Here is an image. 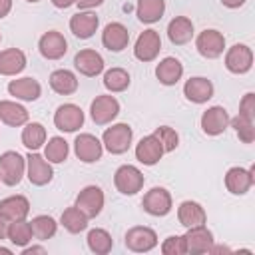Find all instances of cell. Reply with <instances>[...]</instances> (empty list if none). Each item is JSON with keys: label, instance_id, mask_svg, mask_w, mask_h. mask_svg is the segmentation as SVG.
Wrapping results in <instances>:
<instances>
[{"label": "cell", "instance_id": "21", "mask_svg": "<svg viewBox=\"0 0 255 255\" xmlns=\"http://www.w3.org/2000/svg\"><path fill=\"white\" fill-rule=\"evenodd\" d=\"M163 153H165V151H163L161 143L157 141V137H155L153 133L141 137L139 143L135 145V157H137V161L143 163V165H155V163L161 159Z\"/></svg>", "mask_w": 255, "mask_h": 255}, {"label": "cell", "instance_id": "15", "mask_svg": "<svg viewBox=\"0 0 255 255\" xmlns=\"http://www.w3.org/2000/svg\"><path fill=\"white\" fill-rule=\"evenodd\" d=\"M38 50L46 60H60L68 52V42L58 30H50V32L40 36Z\"/></svg>", "mask_w": 255, "mask_h": 255}, {"label": "cell", "instance_id": "23", "mask_svg": "<svg viewBox=\"0 0 255 255\" xmlns=\"http://www.w3.org/2000/svg\"><path fill=\"white\" fill-rule=\"evenodd\" d=\"M98 26H100V20H98V16H96L94 12H90V10L78 12V14H74V16L70 18V30L74 32V36H78V38H82V40L92 38V36L96 34Z\"/></svg>", "mask_w": 255, "mask_h": 255}, {"label": "cell", "instance_id": "14", "mask_svg": "<svg viewBox=\"0 0 255 255\" xmlns=\"http://www.w3.org/2000/svg\"><path fill=\"white\" fill-rule=\"evenodd\" d=\"M255 167H249V169H243V167H229L227 173H225V187L229 193L233 195H245L253 181H255Z\"/></svg>", "mask_w": 255, "mask_h": 255}, {"label": "cell", "instance_id": "10", "mask_svg": "<svg viewBox=\"0 0 255 255\" xmlns=\"http://www.w3.org/2000/svg\"><path fill=\"white\" fill-rule=\"evenodd\" d=\"M161 50V38L155 30H143L137 40H135V46H133V56L139 60V62H151L157 58Z\"/></svg>", "mask_w": 255, "mask_h": 255}, {"label": "cell", "instance_id": "37", "mask_svg": "<svg viewBox=\"0 0 255 255\" xmlns=\"http://www.w3.org/2000/svg\"><path fill=\"white\" fill-rule=\"evenodd\" d=\"M68 153H70V147H68V141L64 137L54 135V137L48 139L46 149H44V157L50 163H62V161H66Z\"/></svg>", "mask_w": 255, "mask_h": 255}, {"label": "cell", "instance_id": "11", "mask_svg": "<svg viewBox=\"0 0 255 255\" xmlns=\"http://www.w3.org/2000/svg\"><path fill=\"white\" fill-rule=\"evenodd\" d=\"M253 66V52L245 44H235L225 54V68L231 74H247Z\"/></svg>", "mask_w": 255, "mask_h": 255}, {"label": "cell", "instance_id": "49", "mask_svg": "<svg viewBox=\"0 0 255 255\" xmlns=\"http://www.w3.org/2000/svg\"><path fill=\"white\" fill-rule=\"evenodd\" d=\"M0 253H4V255H10L12 251H10V249H6V247H0Z\"/></svg>", "mask_w": 255, "mask_h": 255}, {"label": "cell", "instance_id": "50", "mask_svg": "<svg viewBox=\"0 0 255 255\" xmlns=\"http://www.w3.org/2000/svg\"><path fill=\"white\" fill-rule=\"evenodd\" d=\"M28 2H40V0H28Z\"/></svg>", "mask_w": 255, "mask_h": 255}, {"label": "cell", "instance_id": "47", "mask_svg": "<svg viewBox=\"0 0 255 255\" xmlns=\"http://www.w3.org/2000/svg\"><path fill=\"white\" fill-rule=\"evenodd\" d=\"M245 2H247V0H221V4H223L225 8H231V10H233V8H239V6H243Z\"/></svg>", "mask_w": 255, "mask_h": 255}, {"label": "cell", "instance_id": "41", "mask_svg": "<svg viewBox=\"0 0 255 255\" xmlns=\"http://www.w3.org/2000/svg\"><path fill=\"white\" fill-rule=\"evenodd\" d=\"M161 253H163V255H183V253H185L183 235H169V237L161 243Z\"/></svg>", "mask_w": 255, "mask_h": 255}, {"label": "cell", "instance_id": "22", "mask_svg": "<svg viewBox=\"0 0 255 255\" xmlns=\"http://www.w3.org/2000/svg\"><path fill=\"white\" fill-rule=\"evenodd\" d=\"M8 94L22 102H36L42 94V86L34 78H18L8 84Z\"/></svg>", "mask_w": 255, "mask_h": 255}, {"label": "cell", "instance_id": "6", "mask_svg": "<svg viewBox=\"0 0 255 255\" xmlns=\"http://www.w3.org/2000/svg\"><path fill=\"white\" fill-rule=\"evenodd\" d=\"M157 245V235L145 225H135L126 233V247L133 253H147Z\"/></svg>", "mask_w": 255, "mask_h": 255}, {"label": "cell", "instance_id": "29", "mask_svg": "<svg viewBox=\"0 0 255 255\" xmlns=\"http://www.w3.org/2000/svg\"><path fill=\"white\" fill-rule=\"evenodd\" d=\"M50 88L60 96H70L78 90V78L70 70H54L50 74Z\"/></svg>", "mask_w": 255, "mask_h": 255}, {"label": "cell", "instance_id": "40", "mask_svg": "<svg viewBox=\"0 0 255 255\" xmlns=\"http://www.w3.org/2000/svg\"><path fill=\"white\" fill-rule=\"evenodd\" d=\"M153 135L157 137V141L161 143V147H163L165 153L173 151V149L177 147V143H179V135H177V131H175L173 128H169V126H159V128H155Z\"/></svg>", "mask_w": 255, "mask_h": 255}, {"label": "cell", "instance_id": "34", "mask_svg": "<svg viewBox=\"0 0 255 255\" xmlns=\"http://www.w3.org/2000/svg\"><path fill=\"white\" fill-rule=\"evenodd\" d=\"M60 223H62L64 229L70 231V233H82V231L88 227V217H86L76 205H72V207L64 209V213H62V217H60Z\"/></svg>", "mask_w": 255, "mask_h": 255}, {"label": "cell", "instance_id": "12", "mask_svg": "<svg viewBox=\"0 0 255 255\" xmlns=\"http://www.w3.org/2000/svg\"><path fill=\"white\" fill-rule=\"evenodd\" d=\"M54 126L62 131H76L84 126V112L76 104H62L54 114Z\"/></svg>", "mask_w": 255, "mask_h": 255}, {"label": "cell", "instance_id": "13", "mask_svg": "<svg viewBox=\"0 0 255 255\" xmlns=\"http://www.w3.org/2000/svg\"><path fill=\"white\" fill-rule=\"evenodd\" d=\"M74 151H76V155H78L80 161L94 163V161H98L102 157L104 145H102V141L96 135H92V133H80L74 139Z\"/></svg>", "mask_w": 255, "mask_h": 255}, {"label": "cell", "instance_id": "2", "mask_svg": "<svg viewBox=\"0 0 255 255\" xmlns=\"http://www.w3.org/2000/svg\"><path fill=\"white\" fill-rule=\"evenodd\" d=\"M26 171V159L18 151H4L0 155V181L6 185H18Z\"/></svg>", "mask_w": 255, "mask_h": 255}, {"label": "cell", "instance_id": "25", "mask_svg": "<svg viewBox=\"0 0 255 255\" xmlns=\"http://www.w3.org/2000/svg\"><path fill=\"white\" fill-rule=\"evenodd\" d=\"M0 213L8 221H20L26 219L30 213V201L24 195H10L0 201Z\"/></svg>", "mask_w": 255, "mask_h": 255}, {"label": "cell", "instance_id": "31", "mask_svg": "<svg viewBox=\"0 0 255 255\" xmlns=\"http://www.w3.org/2000/svg\"><path fill=\"white\" fill-rule=\"evenodd\" d=\"M137 18L143 24L157 22L165 12V0H137Z\"/></svg>", "mask_w": 255, "mask_h": 255}, {"label": "cell", "instance_id": "38", "mask_svg": "<svg viewBox=\"0 0 255 255\" xmlns=\"http://www.w3.org/2000/svg\"><path fill=\"white\" fill-rule=\"evenodd\" d=\"M104 86L112 94L114 92H124L129 86V74L124 68H112L104 74Z\"/></svg>", "mask_w": 255, "mask_h": 255}, {"label": "cell", "instance_id": "42", "mask_svg": "<svg viewBox=\"0 0 255 255\" xmlns=\"http://www.w3.org/2000/svg\"><path fill=\"white\" fill-rule=\"evenodd\" d=\"M239 114L249 118V120H255V94L253 92H247L241 102H239Z\"/></svg>", "mask_w": 255, "mask_h": 255}, {"label": "cell", "instance_id": "43", "mask_svg": "<svg viewBox=\"0 0 255 255\" xmlns=\"http://www.w3.org/2000/svg\"><path fill=\"white\" fill-rule=\"evenodd\" d=\"M102 2H104V0H76V4H78L80 10H92V8L100 6Z\"/></svg>", "mask_w": 255, "mask_h": 255}, {"label": "cell", "instance_id": "20", "mask_svg": "<svg viewBox=\"0 0 255 255\" xmlns=\"http://www.w3.org/2000/svg\"><path fill=\"white\" fill-rule=\"evenodd\" d=\"M183 96L193 104H205L213 98V84L207 78L195 76L183 84Z\"/></svg>", "mask_w": 255, "mask_h": 255}, {"label": "cell", "instance_id": "4", "mask_svg": "<svg viewBox=\"0 0 255 255\" xmlns=\"http://www.w3.org/2000/svg\"><path fill=\"white\" fill-rule=\"evenodd\" d=\"M26 175H28V179H30L32 185L42 187V185H46V183L52 181L54 171H52L50 161L44 155H40L36 151H30L28 157H26Z\"/></svg>", "mask_w": 255, "mask_h": 255}, {"label": "cell", "instance_id": "32", "mask_svg": "<svg viewBox=\"0 0 255 255\" xmlns=\"http://www.w3.org/2000/svg\"><path fill=\"white\" fill-rule=\"evenodd\" d=\"M22 143L30 149L36 151L46 143V128L38 122H30L26 124V128L22 129Z\"/></svg>", "mask_w": 255, "mask_h": 255}, {"label": "cell", "instance_id": "24", "mask_svg": "<svg viewBox=\"0 0 255 255\" xmlns=\"http://www.w3.org/2000/svg\"><path fill=\"white\" fill-rule=\"evenodd\" d=\"M155 76L159 80V84L163 86H175L181 76H183V64L177 60V58H163L157 66H155Z\"/></svg>", "mask_w": 255, "mask_h": 255}, {"label": "cell", "instance_id": "9", "mask_svg": "<svg viewBox=\"0 0 255 255\" xmlns=\"http://www.w3.org/2000/svg\"><path fill=\"white\" fill-rule=\"evenodd\" d=\"M118 114H120V102L114 96H98L90 106V116L98 126H106L114 122Z\"/></svg>", "mask_w": 255, "mask_h": 255}, {"label": "cell", "instance_id": "28", "mask_svg": "<svg viewBox=\"0 0 255 255\" xmlns=\"http://www.w3.org/2000/svg\"><path fill=\"white\" fill-rule=\"evenodd\" d=\"M177 219L179 223L187 229V227H195V225H203L207 215H205V209L197 203V201H183L179 207H177Z\"/></svg>", "mask_w": 255, "mask_h": 255}, {"label": "cell", "instance_id": "8", "mask_svg": "<svg viewBox=\"0 0 255 255\" xmlns=\"http://www.w3.org/2000/svg\"><path fill=\"white\" fill-rule=\"evenodd\" d=\"M195 48L207 60L219 58L223 54V50H225V36L221 32H217V30H203L195 38Z\"/></svg>", "mask_w": 255, "mask_h": 255}, {"label": "cell", "instance_id": "46", "mask_svg": "<svg viewBox=\"0 0 255 255\" xmlns=\"http://www.w3.org/2000/svg\"><path fill=\"white\" fill-rule=\"evenodd\" d=\"M10 10H12V0H0V20L6 18Z\"/></svg>", "mask_w": 255, "mask_h": 255}, {"label": "cell", "instance_id": "36", "mask_svg": "<svg viewBox=\"0 0 255 255\" xmlns=\"http://www.w3.org/2000/svg\"><path fill=\"white\" fill-rule=\"evenodd\" d=\"M32 237H34V233H32V227H30V221H26V219L10 221L8 239H10L16 247H26V245L32 241Z\"/></svg>", "mask_w": 255, "mask_h": 255}, {"label": "cell", "instance_id": "48", "mask_svg": "<svg viewBox=\"0 0 255 255\" xmlns=\"http://www.w3.org/2000/svg\"><path fill=\"white\" fill-rule=\"evenodd\" d=\"M52 4L56 6V8H70L72 4H76V0H52Z\"/></svg>", "mask_w": 255, "mask_h": 255}, {"label": "cell", "instance_id": "44", "mask_svg": "<svg viewBox=\"0 0 255 255\" xmlns=\"http://www.w3.org/2000/svg\"><path fill=\"white\" fill-rule=\"evenodd\" d=\"M8 227H10V221L0 213V241L8 239Z\"/></svg>", "mask_w": 255, "mask_h": 255}, {"label": "cell", "instance_id": "51", "mask_svg": "<svg viewBox=\"0 0 255 255\" xmlns=\"http://www.w3.org/2000/svg\"><path fill=\"white\" fill-rule=\"evenodd\" d=\"M0 42H2V34H0Z\"/></svg>", "mask_w": 255, "mask_h": 255}, {"label": "cell", "instance_id": "1", "mask_svg": "<svg viewBox=\"0 0 255 255\" xmlns=\"http://www.w3.org/2000/svg\"><path fill=\"white\" fill-rule=\"evenodd\" d=\"M131 139H133V131L128 124H114L112 128H108L102 135V145L114 153V155H120V153H126L131 145Z\"/></svg>", "mask_w": 255, "mask_h": 255}, {"label": "cell", "instance_id": "5", "mask_svg": "<svg viewBox=\"0 0 255 255\" xmlns=\"http://www.w3.org/2000/svg\"><path fill=\"white\" fill-rule=\"evenodd\" d=\"M141 207L145 213L153 215V217H163L171 211L173 201H171V193L165 187H151L141 201Z\"/></svg>", "mask_w": 255, "mask_h": 255}, {"label": "cell", "instance_id": "35", "mask_svg": "<svg viewBox=\"0 0 255 255\" xmlns=\"http://www.w3.org/2000/svg\"><path fill=\"white\" fill-rule=\"evenodd\" d=\"M30 227H32L34 237L40 239V241H46V239L54 237L56 231H58V223H56V219L50 217V215H36V217L30 221Z\"/></svg>", "mask_w": 255, "mask_h": 255}, {"label": "cell", "instance_id": "45", "mask_svg": "<svg viewBox=\"0 0 255 255\" xmlns=\"http://www.w3.org/2000/svg\"><path fill=\"white\" fill-rule=\"evenodd\" d=\"M32 253H46V249L42 245H26V247H22V255H32Z\"/></svg>", "mask_w": 255, "mask_h": 255}, {"label": "cell", "instance_id": "33", "mask_svg": "<svg viewBox=\"0 0 255 255\" xmlns=\"http://www.w3.org/2000/svg\"><path fill=\"white\" fill-rule=\"evenodd\" d=\"M88 249L92 251V253H96V255H106V253H110L112 251V247H114V239H112V235L106 231V229H100V227H96V229H92L90 233H88Z\"/></svg>", "mask_w": 255, "mask_h": 255}, {"label": "cell", "instance_id": "17", "mask_svg": "<svg viewBox=\"0 0 255 255\" xmlns=\"http://www.w3.org/2000/svg\"><path fill=\"white\" fill-rule=\"evenodd\" d=\"M229 126V114L223 106H211L201 116V129L207 135H219Z\"/></svg>", "mask_w": 255, "mask_h": 255}, {"label": "cell", "instance_id": "19", "mask_svg": "<svg viewBox=\"0 0 255 255\" xmlns=\"http://www.w3.org/2000/svg\"><path fill=\"white\" fill-rule=\"evenodd\" d=\"M74 66L80 74H84L88 78H94V76L104 72V58L96 50L86 48V50H80L74 56Z\"/></svg>", "mask_w": 255, "mask_h": 255}, {"label": "cell", "instance_id": "30", "mask_svg": "<svg viewBox=\"0 0 255 255\" xmlns=\"http://www.w3.org/2000/svg\"><path fill=\"white\" fill-rule=\"evenodd\" d=\"M0 120L6 124V126H24L28 122V110L16 102H10V100H2L0 102Z\"/></svg>", "mask_w": 255, "mask_h": 255}, {"label": "cell", "instance_id": "26", "mask_svg": "<svg viewBox=\"0 0 255 255\" xmlns=\"http://www.w3.org/2000/svg\"><path fill=\"white\" fill-rule=\"evenodd\" d=\"M167 38L175 46L187 44L193 38V22L187 16H175L167 24Z\"/></svg>", "mask_w": 255, "mask_h": 255}, {"label": "cell", "instance_id": "7", "mask_svg": "<svg viewBox=\"0 0 255 255\" xmlns=\"http://www.w3.org/2000/svg\"><path fill=\"white\" fill-rule=\"evenodd\" d=\"M76 207L88 217H98L102 213V207H104V191L98 187V185H88L84 187L78 197H76Z\"/></svg>", "mask_w": 255, "mask_h": 255}, {"label": "cell", "instance_id": "16", "mask_svg": "<svg viewBox=\"0 0 255 255\" xmlns=\"http://www.w3.org/2000/svg\"><path fill=\"white\" fill-rule=\"evenodd\" d=\"M183 241H185V253H207L209 247L213 245V233L205 227V223L187 227Z\"/></svg>", "mask_w": 255, "mask_h": 255}, {"label": "cell", "instance_id": "27", "mask_svg": "<svg viewBox=\"0 0 255 255\" xmlns=\"http://www.w3.org/2000/svg\"><path fill=\"white\" fill-rule=\"evenodd\" d=\"M26 68V54L18 48H8L0 52V74L16 76Z\"/></svg>", "mask_w": 255, "mask_h": 255}, {"label": "cell", "instance_id": "18", "mask_svg": "<svg viewBox=\"0 0 255 255\" xmlns=\"http://www.w3.org/2000/svg\"><path fill=\"white\" fill-rule=\"evenodd\" d=\"M102 44L110 52H122L129 44V32L120 22H110L102 32Z\"/></svg>", "mask_w": 255, "mask_h": 255}, {"label": "cell", "instance_id": "3", "mask_svg": "<svg viewBox=\"0 0 255 255\" xmlns=\"http://www.w3.org/2000/svg\"><path fill=\"white\" fill-rule=\"evenodd\" d=\"M114 185L124 195H135L143 187V173L135 165H120L114 173Z\"/></svg>", "mask_w": 255, "mask_h": 255}, {"label": "cell", "instance_id": "39", "mask_svg": "<svg viewBox=\"0 0 255 255\" xmlns=\"http://www.w3.org/2000/svg\"><path fill=\"white\" fill-rule=\"evenodd\" d=\"M253 122H255V120H249V118H245V116H241V114H237L235 118H229V124L235 128V131H237V135H239V139H241L243 143H251V141L255 139Z\"/></svg>", "mask_w": 255, "mask_h": 255}]
</instances>
